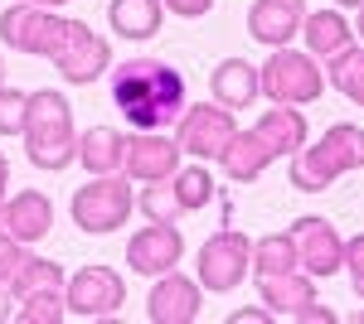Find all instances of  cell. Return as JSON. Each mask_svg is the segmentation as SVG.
<instances>
[{
    "instance_id": "f1b7e54d",
    "label": "cell",
    "mask_w": 364,
    "mask_h": 324,
    "mask_svg": "<svg viewBox=\"0 0 364 324\" xmlns=\"http://www.w3.org/2000/svg\"><path fill=\"white\" fill-rule=\"evenodd\" d=\"M340 271H350V286H355V296L364 300V233H355V238L345 242V267Z\"/></svg>"
},
{
    "instance_id": "2e32d148",
    "label": "cell",
    "mask_w": 364,
    "mask_h": 324,
    "mask_svg": "<svg viewBox=\"0 0 364 324\" xmlns=\"http://www.w3.org/2000/svg\"><path fill=\"white\" fill-rule=\"evenodd\" d=\"M49 228H54V199L49 194L25 189V194H15V199H0V233L5 238L34 247L49 238Z\"/></svg>"
},
{
    "instance_id": "d4e9b609",
    "label": "cell",
    "mask_w": 364,
    "mask_h": 324,
    "mask_svg": "<svg viewBox=\"0 0 364 324\" xmlns=\"http://www.w3.org/2000/svg\"><path fill=\"white\" fill-rule=\"evenodd\" d=\"M63 281H68V276H63V267H58V262H49V257H34V252H29L25 267L15 271V281H10L5 291H10L15 300H25V296H34V291H54V286L63 291Z\"/></svg>"
},
{
    "instance_id": "44dd1931",
    "label": "cell",
    "mask_w": 364,
    "mask_h": 324,
    "mask_svg": "<svg viewBox=\"0 0 364 324\" xmlns=\"http://www.w3.org/2000/svg\"><path fill=\"white\" fill-rule=\"evenodd\" d=\"M161 20H166L161 0H112L107 5V25L117 39H156Z\"/></svg>"
},
{
    "instance_id": "4fadbf2b",
    "label": "cell",
    "mask_w": 364,
    "mask_h": 324,
    "mask_svg": "<svg viewBox=\"0 0 364 324\" xmlns=\"http://www.w3.org/2000/svg\"><path fill=\"white\" fill-rule=\"evenodd\" d=\"M204 310V286L180 276V271H161L151 296H146V320L151 324H195Z\"/></svg>"
},
{
    "instance_id": "9a60e30c",
    "label": "cell",
    "mask_w": 364,
    "mask_h": 324,
    "mask_svg": "<svg viewBox=\"0 0 364 324\" xmlns=\"http://www.w3.org/2000/svg\"><path fill=\"white\" fill-rule=\"evenodd\" d=\"M180 257H185V238H180L175 223H151V228H141L136 238L127 242V267L136 276H151V281L161 271H175Z\"/></svg>"
},
{
    "instance_id": "8fae6325",
    "label": "cell",
    "mask_w": 364,
    "mask_h": 324,
    "mask_svg": "<svg viewBox=\"0 0 364 324\" xmlns=\"http://www.w3.org/2000/svg\"><path fill=\"white\" fill-rule=\"evenodd\" d=\"M49 63L58 68L63 82L87 87V82H97L112 68V44H107L102 34H92L83 20H68V34H63V44H58L54 54H49Z\"/></svg>"
},
{
    "instance_id": "f546056e",
    "label": "cell",
    "mask_w": 364,
    "mask_h": 324,
    "mask_svg": "<svg viewBox=\"0 0 364 324\" xmlns=\"http://www.w3.org/2000/svg\"><path fill=\"white\" fill-rule=\"evenodd\" d=\"M170 15H180V20H199V15H209L214 10V0H161Z\"/></svg>"
},
{
    "instance_id": "4316f807",
    "label": "cell",
    "mask_w": 364,
    "mask_h": 324,
    "mask_svg": "<svg viewBox=\"0 0 364 324\" xmlns=\"http://www.w3.org/2000/svg\"><path fill=\"white\" fill-rule=\"evenodd\" d=\"M25 107H29V92H20V87L5 82V87H0V140L25 131Z\"/></svg>"
},
{
    "instance_id": "1f68e13d",
    "label": "cell",
    "mask_w": 364,
    "mask_h": 324,
    "mask_svg": "<svg viewBox=\"0 0 364 324\" xmlns=\"http://www.w3.org/2000/svg\"><path fill=\"white\" fill-rule=\"evenodd\" d=\"M262 320H272V310H267V305H262V310L252 305V310H233V315H228V324H262Z\"/></svg>"
},
{
    "instance_id": "8d00e7d4",
    "label": "cell",
    "mask_w": 364,
    "mask_h": 324,
    "mask_svg": "<svg viewBox=\"0 0 364 324\" xmlns=\"http://www.w3.org/2000/svg\"><path fill=\"white\" fill-rule=\"evenodd\" d=\"M336 5H355V10H360V5H364V0H336Z\"/></svg>"
},
{
    "instance_id": "8992f818",
    "label": "cell",
    "mask_w": 364,
    "mask_h": 324,
    "mask_svg": "<svg viewBox=\"0 0 364 324\" xmlns=\"http://www.w3.org/2000/svg\"><path fill=\"white\" fill-rule=\"evenodd\" d=\"M136 208V194H132V179L117 169V174H92L83 189L73 194V223H78V233H92V238H102V233H117L127 218Z\"/></svg>"
},
{
    "instance_id": "4dcf8cb0",
    "label": "cell",
    "mask_w": 364,
    "mask_h": 324,
    "mask_svg": "<svg viewBox=\"0 0 364 324\" xmlns=\"http://www.w3.org/2000/svg\"><path fill=\"white\" fill-rule=\"evenodd\" d=\"M291 320H296V324H336V310H326L321 300H311V305H301Z\"/></svg>"
},
{
    "instance_id": "d590c367",
    "label": "cell",
    "mask_w": 364,
    "mask_h": 324,
    "mask_svg": "<svg viewBox=\"0 0 364 324\" xmlns=\"http://www.w3.org/2000/svg\"><path fill=\"white\" fill-rule=\"evenodd\" d=\"M355 34L364 39V5H360V20H355Z\"/></svg>"
},
{
    "instance_id": "e575fe53",
    "label": "cell",
    "mask_w": 364,
    "mask_h": 324,
    "mask_svg": "<svg viewBox=\"0 0 364 324\" xmlns=\"http://www.w3.org/2000/svg\"><path fill=\"white\" fill-rule=\"evenodd\" d=\"M29 5H49V10H58V5H68V0H29Z\"/></svg>"
},
{
    "instance_id": "277c9868",
    "label": "cell",
    "mask_w": 364,
    "mask_h": 324,
    "mask_svg": "<svg viewBox=\"0 0 364 324\" xmlns=\"http://www.w3.org/2000/svg\"><path fill=\"white\" fill-rule=\"evenodd\" d=\"M287 174H291V189L301 194H326L340 174L350 169H364V126L355 121H336L321 140H311L301 150L287 155Z\"/></svg>"
},
{
    "instance_id": "ac0fdd59",
    "label": "cell",
    "mask_w": 364,
    "mask_h": 324,
    "mask_svg": "<svg viewBox=\"0 0 364 324\" xmlns=\"http://www.w3.org/2000/svg\"><path fill=\"white\" fill-rule=\"evenodd\" d=\"M257 300L272 310V315H296L301 305H311L316 300V276H306V271H272V276H257Z\"/></svg>"
},
{
    "instance_id": "603a6c76",
    "label": "cell",
    "mask_w": 364,
    "mask_h": 324,
    "mask_svg": "<svg viewBox=\"0 0 364 324\" xmlns=\"http://www.w3.org/2000/svg\"><path fill=\"white\" fill-rule=\"evenodd\" d=\"M326 87H336L340 97H350L355 107H364V49H340L336 58H326Z\"/></svg>"
},
{
    "instance_id": "d6986e66",
    "label": "cell",
    "mask_w": 364,
    "mask_h": 324,
    "mask_svg": "<svg viewBox=\"0 0 364 324\" xmlns=\"http://www.w3.org/2000/svg\"><path fill=\"white\" fill-rule=\"evenodd\" d=\"M209 87H214V102L228 111H248L257 97H262V87H257V68H252L248 58H224L214 73H209Z\"/></svg>"
},
{
    "instance_id": "74e56055",
    "label": "cell",
    "mask_w": 364,
    "mask_h": 324,
    "mask_svg": "<svg viewBox=\"0 0 364 324\" xmlns=\"http://www.w3.org/2000/svg\"><path fill=\"white\" fill-rule=\"evenodd\" d=\"M0 87H5V58H0Z\"/></svg>"
},
{
    "instance_id": "cb8c5ba5",
    "label": "cell",
    "mask_w": 364,
    "mask_h": 324,
    "mask_svg": "<svg viewBox=\"0 0 364 324\" xmlns=\"http://www.w3.org/2000/svg\"><path fill=\"white\" fill-rule=\"evenodd\" d=\"M301 257H296V238L291 233H267L252 242V276H272V271H296Z\"/></svg>"
},
{
    "instance_id": "5bb4252c",
    "label": "cell",
    "mask_w": 364,
    "mask_h": 324,
    "mask_svg": "<svg viewBox=\"0 0 364 324\" xmlns=\"http://www.w3.org/2000/svg\"><path fill=\"white\" fill-rule=\"evenodd\" d=\"M180 169V145L175 135L161 131H132L127 135V155H122V174L132 184H151V179H166Z\"/></svg>"
},
{
    "instance_id": "6da1fadb",
    "label": "cell",
    "mask_w": 364,
    "mask_h": 324,
    "mask_svg": "<svg viewBox=\"0 0 364 324\" xmlns=\"http://www.w3.org/2000/svg\"><path fill=\"white\" fill-rule=\"evenodd\" d=\"M112 107L132 131H166L185 111V73L161 58H122L112 73Z\"/></svg>"
},
{
    "instance_id": "484cf974",
    "label": "cell",
    "mask_w": 364,
    "mask_h": 324,
    "mask_svg": "<svg viewBox=\"0 0 364 324\" xmlns=\"http://www.w3.org/2000/svg\"><path fill=\"white\" fill-rule=\"evenodd\" d=\"M10 320H20V324H58V320H68V305H63V291H34V296L20 300V310L10 315Z\"/></svg>"
},
{
    "instance_id": "7c38bea8",
    "label": "cell",
    "mask_w": 364,
    "mask_h": 324,
    "mask_svg": "<svg viewBox=\"0 0 364 324\" xmlns=\"http://www.w3.org/2000/svg\"><path fill=\"white\" fill-rule=\"evenodd\" d=\"M291 238H296V257H301V271L306 276H336L345 267V238L336 233L331 218H296L291 223Z\"/></svg>"
},
{
    "instance_id": "f35d334b",
    "label": "cell",
    "mask_w": 364,
    "mask_h": 324,
    "mask_svg": "<svg viewBox=\"0 0 364 324\" xmlns=\"http://www.w3.org/2000/svg\"><path fill=\"white\" fill-rule=\"evenodd\" d=\"M355 324H364V310H360V315H355Z\"/></svg>"
},
{
    "instance_id": "7a4b0ae2",
    "label": "cell",
    "mask_w": 364,
    "mask_h": 324,
    "mask_svg": "<svg viewBox=\"0 0 364 324\" xmlns=\"http://www.w3.org/2000/svg\"><path fill=\"white\" fill-rule=\"evenodd\" d=\"M301 145H306V116L296 107L272 102V111H262L248 131H233V140H228L224 155H219V164H224L228 184H252L272 160L301 150Z\"/></svg>"
},
{
    "instance_id": "836d02e7",
    "label": "cell",
    "mask_w": 364,
    "mask_h": 324,
    "mask_svg": "<svg viewBox=\"0 0 364 324\" xmlns=\"http://www.w3.org/2000/svg\"><path fill=\"white\" fill-rule=\"evenodd\" d=\"M5 189H10V160L0 155V199H5Z\"/></svg>"
},
{
    "instance_id": "d6a6232c",
    "label": "cell",
    "mask_w": 364,
    "mask_h": 324,
    "mask_svg": "<svg viewBox=\"0 0 364 324\" xmlns=\"http://www.w3.org/2000/svg\"><path fill=\"white\" fill-rule=\"evenodd\" d=\"M10 300H15V296H10V291L0 286V324H5V320H10V315H15V310H10Z\"/></svg>"
},
{
    "instance_id": "e0dca14e",
    "label": "cell",
    "mask_w": 364,
    "mask_h": 324,
    "mask_svg": "<svg viewBox=\"0 0 364 324\" xmlns=\"http://www.w3.org/2000/svg\"><path fill=\"white\" fill-rule=\"evenodd\" d=\"M301 20H306V0H252L248 5V39L267 44V49H282L301 34Z\"/></svg>"
},
{
    "instance_id": "ffe728a7",
    "label": "cell",
    "mask_w": 364,
    "mask_h": 324,
    "mask_svg": "<svg viewBox=\"0 0 364 324\" xmlns=\"http://www.w3.org/2000/svg\"><path fill=\"white\" fill-rule=\"evenodd\" d=\"M296 39H306V54L311 58H336L340 49H350V20L340 15V10H306V20H301V34Z\"/></svg>"
},
{
    "instance_id": "3957f363",
    "label": "cell",
    "mask_w": 364,
    "mask_h": 324,
    "mask_svg": "<svg viewBox=\"0 0 364 324\" xmlns=\"http://www.w3.org/2000/svg\"><path fill=\"white\" fill-rule=\"evenodd\" d=\"M25 155L34 169H68V164L78 160V131H73V107H68V97L54 92V87H39V92H29V107H25Z\"/></svg>"
},
{
    "instance_id": "52a82bcc",
    "label": "cell",
    "mask_w": 364,
    "mask_h": 324,
    "mask_svg": "<svg viewBox=\"0 0 364 324\" xmlns=\"http://www.w3.org/2000/svg\"><path fill=\"white\" fill-rule=\"evenodd\" d=\"M248 271H252V242L238 228H219L195 257V281L204 291H214V296L238 291L248 281Z\"/></svg>"
},
{
    "instance_id": "83f0119b",
    "label": "cell",
    "mask_w": 364,
    "mask_h": 324,
    "mask_svg": "<svg viewBox=\"0 0 364 324\" xmlns=\"http://www.w3.org/2000/svg\"><path fill=\"white\" fill-rule=\"evenodd\" d=\"M25 257H29L25 242H15V238H5V233H0V286H10V281H15V271L25 267Z\"/></svg>"
},
{
    "instance_id": "ba28073f",
    "label": "cell",
    "mask_w": 364,
    "mask_h": 324,
    "mask_svg": "<svg viewBox=\"0 0 364 324\" xmlns=\"http://www.w3.org/2000/svg\"><path fill=\"white\" fill-rule=\"evenodd\" d=\"M68 34V20L49 10V5H29V0H15L5 15H0V39L15 49V54H34V58H49L63 44Z\"/></svg>"
},
{
    "instance_id": "9c48e42d",
    "label": "cell",
    "mask_w": 364,
    "mask_h": 324,
    "mask_svg": "<svg viewBox=\"0 0 364 324\" xmlns=\"http://www.w3.org/2000/svg\"><path fill=\"white\" fill-rule=\"evenodd\" d=\"M238 131V121H233V111L219 107V102H185L180 111V121H175V145H180V155H195V160H219L228 150V140Z\"/></svg>"
},
{
    "instance_id": "7402d4cb",
    "label": "cell",
    "mask_w": 364,
    "mask_h": 324,
    "mask_svg": "<svg viewBox=\"0 0 364 324\" xmlns=\"http://www.w3.org/2000/svg\"><path fill=\"white\" fill-rule=\"evenodd\" d=\"M122 155H127V135L117 131V126H87L78 135V164H83L87 174H117Z\"/></svg>"
},
{
    "instance_id": "5b68a950",
    "label": "cell",
    "mask_w": 364,
    "mask_h": 324,
    "mask_svg": "<svg viewBox=\"0 0 364 324\" xmlns=\"http://www.w3.org/2000/svg\"><path fill=\"white\" fill-rule=\"evenodd\" d=\"M257 87H262V97H267V102H282V107H306V102H316V97L326 92V68H321L311 54L282 44V49H272L267 63L257 68Z\"/></svg>"
},
{
    "instance_id": "30bf717a",
    "label": "cell",
    "mask_w": 364,
    "mask_h": 324,
    "mask_svg": "<svg viewBox=\"0 0 364 324\" xmlns=\"http://www.w3.org/2000/svg\"><path fill=\"white\" fill-rule=\"evenodd\" d=\"M63 305H68V315H78V320L122 315V305H127V281H122L112 267H78L63 281Z\"/></svg>"
}]
</instances>
